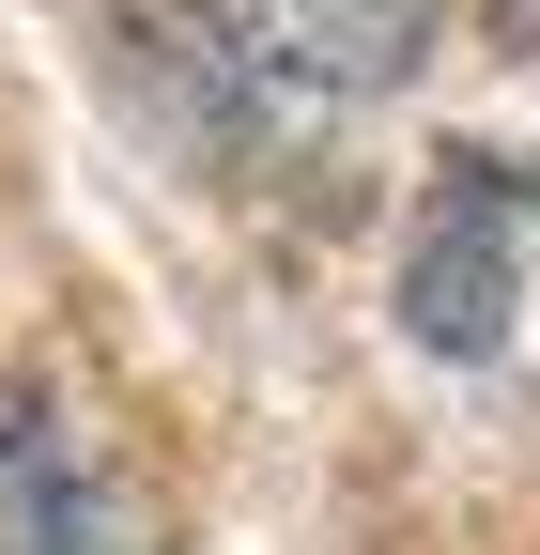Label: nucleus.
Returning <instances> with one entry per match:
<instances>
[{"label": "nucleus", "instance_id": "f257e3e1", "mask_svg": "<svg viewBox=\"0 0 540 555\" xmlns=\"http://www.w3.org/2000/svg\"><path fill=\"white\" fill-rule=\"evenodd\" d=\"M185 16L294 93H401L433 62V0H185Z\"/></svg>", "mask_w": 540, "mask_h": 555}, {"label": "nucleus", "instance_id": "7ed1b4c3", "mask_svg": "<svg viewBox=\"0 0 540 555\" xmlns=\"http://www.w3.org/2000/svg\"><path fill=\"white\" fill-rule=\"evenodd\" d=\"M0 555H124L108 525H78V540H0Z\"/></svg>", "mask_w": 540, "mask_h": 555}, {"label": "nucleus", "instance_id": "f03ea898", "mask_svg": "<svg viewBox=\"0 0 540 555\" xmlns=\"http://www.w3.org/2000/svg\"><path fill=\"white\" fill-rule=\"evenodd\" d=\"M78 525H108L93 433H62L47 386H0V540H78Z\"/></svg>", "mask_w": 540, "mask_h": 555}]
</instances>
